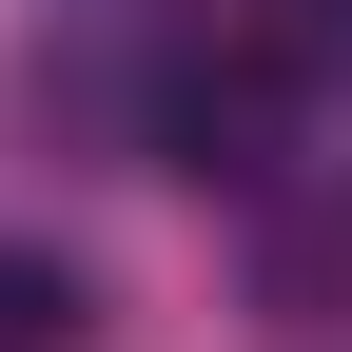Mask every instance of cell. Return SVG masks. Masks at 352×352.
Listing matches in <instances>:
<instances>
[{
  "label": "cell",
  "mask_w": 352,
  "mask_h": 352,
  "mask_svg": "<svg viewBox=\"0 0 352 352\" xmlns=\"http://www.w3.org/2000/svg\"><path fill=\"white\" fill-rule=\"evenodd\" d=\"M333 274H352V235H333Z\"/></svg>",
  "instance_id": "obj_3"
},
{
  "label": "cell",
  "mask_w": 352,
  "mask_h": 352,
  "mask_svg": "<svg viewBox=\"0 0 352 352\" xmlns=\"http://www.w3.org/2000/svg\"><path fill=\"white\" fill-rule=\"evenodd\" d=\"M274 138H294V59H274V39H215V59L157 78V157H176V176H235V196H254Z\"/></svg>",
  "instance_id": "obj_1"
},
{
  "label": "cell",
  "mask_w": 352,
  "mask_h": 352,
  "mask_svg": "<svg viewBox=\"0 0 352 352\" xmlns=\"http://www.w3.org/2000/svg\"><path fill=\"white\" fill-rule=\"evenodd\" d=\"M78 333H98V294H78V254L0 235V352H78Z\"/></svg>",
  "instance_id": "obj_2"
}]
</instances>
